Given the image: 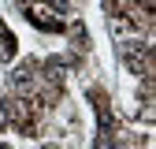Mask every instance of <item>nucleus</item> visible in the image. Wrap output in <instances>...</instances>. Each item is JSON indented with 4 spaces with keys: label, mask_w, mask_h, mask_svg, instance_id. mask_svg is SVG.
<instances>
[{
    "label": "nucleus",
    "mask_w": 156,
    "mask_h": 149,
    "mask_svg": "<svg viewBox=\"0 0 156 149\" xmlns=\"http://www.w3.org/2000/svg\"><path fill=\"white\" fill-rule=\"evenodd\" d=\"M26 4V19L37 26V30H48V34H56V30H63V19H60V8H52V4H45V0H23Z\"/></svg>",
    "instance_id": "f257e3e1"
},
{
    "label": "nucleus",
    "mask_w": 156,
    "mask_h": 149,
    "mask_svg": "<svg viewBox=\"0 0 156 149\" xmlns=\"http://www.w3.org/2000/svg\"><path fill=\"white\" fill-rule=\"evenodd\" d=\"M123 60L134 74H141V78H149V45L145 41H126L123 45Z\"/></svg>",
    "instance_id": "f03ea898"
},
{
    "label": "nucleus",
    "mask_w": 156,
    "mask_h": 149,
    "mask_svg": "<svg viewBox=\"0 0 156 149\" xmlns=\"http://www.w3.org/2000/svg\"><path fill=\"white\" fill-rule=\"evenodd\" d=\"M0 56H4V60H11V56H15V37L4 30V34H0Z\"/></svg>",
    "instance_id": "7ed1b4c3"
},
{
    "label": "nucleus",
    "mask_w": 156,
    "mask_h": 149,
    "mask_svg": "<svg viewBox=\"0 0 156 149\" xmlns=\"http://www.w3.org/2000/svg\"><path fill=\"white\" fill-rule=\"evenodd\" d=\"M8 119H11V112H8V101L0 97V127H8Z\"/></svg>",
    "instance_id": "20e7f679"
},
{
    "label": "nucleus",
    "mask_w": 156,
    "mask_h": 149,
    "mask_svg": "<svg viewBox=\"0 0 156 149\" xmlns=\"http://www.w3.org/2000/svg\"><path fill=\"white\" fill-rule=\"evenodd\" d=\"M0 149H8V145H0Z\"/></svg>",
    "instance_id": "39448f33"
}]
</instances>
